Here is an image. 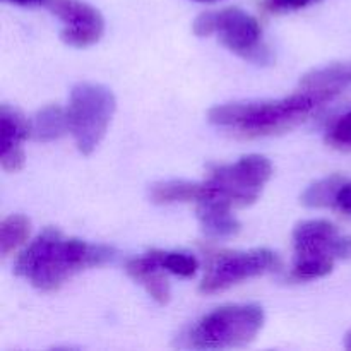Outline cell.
I'll return each mask as SVG.
<instances>
[{
  "label": "cell",
  "instance_id": "cell-8",
  "mask_svg": "<svg viewBox=\"0 0 351 351\" xmlns=\"http://www.w3.org/2000/svg\"><path fill=\"white\" fill-rule=\"evenodd\" d=\"M295 263L300 261L351 259V237L341 235L335 225L324 219H307L293 230Z\"/></svg>",
  "mask_w": 351,
  "mask_h": 351
},
{
  "label": "cell",
  "instance_id": "cell-24",
  "mask_svg": "<svg viewBox=\"0 0 351 351\" xmlns=\"http://www.w3.org/2000/svg\"><path fill=\"white\" fill-rule=\"evenodd\" d=\"M197 2H216V0H197Z\"/></svg>",
  "mask_w": 351,
  "mask_h": 351
},
{
  "label": "cell",
  "instance_id": "cell-17",
  "mask_svg": "<svg viewBox=\"0 0 351 351\" xmlns=\"http://www.w3.org/2000/svg\"><path fill=\"white\" fill-rule=\"evenodd\" d=\"M343 180L345 178L339 177V175H331V177L315 182L304 192L302 204L307 206V208H332L335 195Z\"/></svg>",
  "mask_w": 351,
  "mask_h": 351
},
{
  "label": "cell",
  "instance_id": "cell-21",
  "mask_svg": "<svg viewBox=\"0 0 351 351\" xmlns=\"http://www.w3.org/2000/svg\"><path fill=\"white\" fill-rule=\"evenodd\" d=\"M317 0H267V5L273 10H297L311 5Z\"/></svg>",
  "mask_w": 351,
  "mask_h": 351
},
{
  "label": "cell",
  "instance_id": "cell-9",
  "mask_svg": "<svg viewBox=\"0 0 351 351\" xmlns=\"http://www.w3.org/2000/svg\"><path fill=\"white\" fill-rule=\"evenodd\" d=\"M45 7L64 23L62 40L71 47H91L105 33L103 16L89 3L81 0H47Z\"/></svg>",
  "mask_w": 351,
  "mask_h": 351
},
{
  "label": "cell",
  "instance_id": "cell-7",
  "mask_svg": "<svg viewBox=\"0 0 351 351\" xmlns=\"http://www.w3.org/2000/svg\"><path fill=\"white\" fill-rule=\"evenodd\" d=\"M280 257L267 249L219 254L202 280L201 291L206 295L219 293L247 280L280 269Z\"/></svg>",
  "mask_w": 351,
  "mask_h": 351
},
{
  "label": "cell",
  "instance_id": "cell-22",
  "mask_svg": "<svg viewBox=\"0 0 351 351\" xmlns=\"http://www.w3.org/2000/svg\"><path fill=\"white\" fill-rule=\"evenodd\" d=\"M10 3H16V5H24V7H34V5H45L47 0H7Z\"/></svg>",
  "mask_w": 351,
  "mask_h": 351
},
{
  "label": "cell",
  "instance_id": "cell-15",
  "mask_svg": "<svg viewBox=\"0 0 351 351\" xmlns=\"http://www.w3.org/2000/svg\"><path fill=\"white\" fill-rule=\"evenodd\" d=\"M201 197V182L165 180L156 182L149 189V199L154 204H175V202H197Z\"/></svg>",
  "mask_w": 351,
  "mask_h": 351
},
{
  "label": "cell",
  "instance_id": "cell-5",
  "mask_svg": "<svg viewBox=\"0 0 351 351\" xmlns=\"http://www.w3.org/2000/svg\"><path fill=\"white\" fill-rule=\"evenodd\" d=\"M194 33L202 38L216 36L230 51L252 64L267 65L271 62L259 21L235 7L201 14L194 21Z\"/></svg>",
  "mask_w": 351,
  "mask_h": 351
},
{
  "label": "cell",
  "instance_id": "cell-23",
  "mask_svg": "<svg viewBox=\"0 0 351 351\" xmlns=\"http://www.w3.org/2000/svg\"><path fill=\"white\" fill-rule=\"evenodd\" d=\"M346 348L351 350V332L348 336H346Z\"/></svg>",
  "mask_w": 351,
  "mask_h": 351
},
{
  "label": "cell",
  "instance_id": "cell-1",
  "mask_svg": "<svg viewBox=\"0 0 351 351\" xmlns=\"http://www.w3.org/2000/svg\"><path fill=\"white\" fill-rule=\"evenodd\" d=\"M113 257L112 247L67 239L47 228L21 254L14 271L38 290L53 291L81 271L105 266Z\"/></svg>",
  "mask_w": 351,
  "mask_h": 351
},
{
  "label": "cell",
  "instance_id": "cell-13",
  "mask_svg": "<svg viewBox=\"0 0 351 351\" xmlns=\"http://www.w3.org/2000/svg\"><path fill=\"white\" fill-rule=\"evenodd\" d=\"M300 86L326 89L335 93L336 96L343 95L346 89H351V62H339V64L314 69L302 77Z\"/></svg>",
  "mask_w": 351,
  "mask_h": 351
},
{
  "label": "cell",
  "instance_id": "cell-18",
  "mask_svg": "<svg viewBox=\"0 0 351 351\" xmlns=\"http://www.w3.org/2000/svg\"><path fill=\"white\" fill-rule=\"evenodd\" d=\"M154 259L167 273L177 274L182 278H191L197 273L199 263L194 256L177 250H151Z\"/></svg>",
  "mask_w": 351,
  "mask_h": 351
},
{
  "label": "cell",
  "instance_id": "cell-2",
  "mask_svg": "<svg viewBox=\"0 0 351 351\" xmlns=\"http://www.w3.org/2000/svg\"><path fill=\"white\" fill-rule=\"evenodd\" d=\"M338 96L326 89L304 88L290 96L267 101L226 103L209 110L213 125L243 137H264L288 132L304 123L326 103Z\"/></svg>",
  "mask_w": 351,
  "mask_h": 351
},
{
  "label": "cell",
  "instance_id": "cell-4",
  "mask_svg": "<svg viewBox=\"0 0 351 351\" xmlns=\"http://www.w3.org/2000/svg\"><path fill=\"white\" fill-rule=\"evenodd\" d=\"M271 175L273 167L261 154H249L235 163L219 165L201 182V197L197 202L218 201L230 208H245L259 199Z\"/></svg>",
  "mask_w": 351,
  "mask_h": 351
},
{
  "label": "cell",
  "instance_id": "cell-3",
  "mask_svg": "<svg viewBox=\"0 0 351 351\" xmlns=\"http://www.w3.org/2000/svg\"><path fill=\"white\" fill-rule=\"evenodd\" d=\"M264 326V311L256 304L216 308L182 335L180 346L194 350H223L245 346Z\"/></svg>",
  "mask_w": 351,
  "mask_h": 351
},
{
  "label": "cell",
  "instance_id": "cell-19",
  "mask_svg": "<svg viewBox=\"0 0 351 351\" xmlns=\"http://www.w3.org/2000/svg\"><path fill=\"white\" fill-rule=\"evenodd\" d=\"M329 146L341 151H351V110L339 117L328 130L326 136Z\"/></svg>",
  "mask_w": 351,
  "mask_h": 351
},
{
  "label": "cell",
  "instance_id": "cell-6",
  "mask_svg": "<svg viewBox=\"0 0 351 351\" xmlns=\"http://www.w3.org/2000/svg\"><path fill=\"white\" fill-rule=\"evenodd\" d=\"M115 108V96L105 86L79 82L72 88L67 108L69 132L82 154L88 156L99 146Z\"/></svg>",
  "mask_w": 351,
  "mask_h": 351
},
{
  "label": "cell",
  "instance_id": "cell-11",
  "mask_svg": "<svg viewBox=\"0 0 351 351\" xmlns=\"http://www.w3.org/2000/svg\"><path fill=\"white\" fill-rule=\"evenodd\" d=\"M163 267L158 264V261L154 259V256L151 252H147L143 257H134V259L127 261L125 271L130 278H132L136 283H139L144 290L149 293V297L153 300H156L158 304L165 305L170 302L171 291L168 280L165 278V274L161 273Z\"/></svg>",
  "mask_w": 351,
  "mask_h": 351
},
{
  "label": "cell",
  "instance_id": "cell-16",
  "mask_svg": "<svg viewBox=\"0 0 351 351\" xmlns=\"http://www.w3.org/2000/svg\"><path fill=\"white\" fill-rule=\"evenodd\" d=\"M31 223L26 216L12 215L7 216L0 225V254L3 257L23 245L29 237Z\"/></svg>",
  "mask_w": 351,
  "mask_h": 351
},
{
  "label": "cell",
  "instance_id": "cell-14",
  "mask_svg": "<svg viewBox=\"0 0 351 351\" xmlns=\"http://www.w3.org/2000/svg\"><path fill=\"white\" fill-rule=\"evenodd\" d=\"M31 136L33 139L41 141V143H50V141L58 139L69 130L67 110H62L60 106H45L34 115L31 120Z\"/></svg>",
  "mask_w": 351,
  "mask_h": 351
},
{
  "label": "cell",
  "instance_id": "cell-10",
  "mask_svg": "<svg viewBox=\"0 0 351 351\" xmlns=\"http://www.w3.org/2000/svg\"><path fill=\"white\" fill-rule=\"evenodd\" d=\"M31 136V123L16 108H0V163L5 171H17L24 165L23 143Z\"/></svg>",
  "mask_w": 351,
  "mask_h": 351
},
{
  "label": "cell",
  "instance_id": "cell-12",
  "mask_svg": "<svg viewBox=\"0 0 351 351\" xmlns=\"http://www.w3.org/2000/svg\"><path fill=\"white\" fill-rule=\"evenodd\" d=\"M197 218L202 232L213 239H228L239 233L240 223L233 216V208L218 201L197 202Z\"/></svg>",
  "mask_w": 351,
  "mask_h": 351
},
{
  "label": "cell",
  "instance_id": "cell-20",
  "mask_svg": "<svg viewBox=\"0 0 351 351\" xmlns=\"http://www.w3.org/2000/svg\"><path fill=\"white\" fill-rule=\"evenodd\" d=\"M332 208L338 209L343 215L351 216V180H343L339 185L338 192L335 195V204Z\"/></svg>",
  "mask_w": 351,
  "mask_h": 351
}]
</instances>
